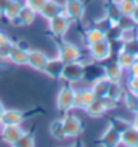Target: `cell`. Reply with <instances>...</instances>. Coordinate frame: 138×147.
<instances>
[{
  "mask_svg": "<svg viewBox=\"0 0 138 147\" xmlns=\"http://www.w3.org/2000/svg\"><path fill=\"white\" fill-rule=\"evenodd\" d=\"M85 74V66L84 63L79 61H73V62L64 63L61 74H60V80H64L68 84H76L84 80Z\"/></svg>",
  "mask_w": 138,
  "mask_h": 147,
  "instance_id": "6da1fadb",
  "label": "cell"
},
{
  "mask_svg": "<svg viewBox=\"0 0 138 147\" xmlns=\"http://www.w3.org/2000/svg\"><path fill=\"white\" fill-rule=\"evenodd\" d=\"M56 46H57V58L61 59L64 63L79 61L83 55L81 50L77 47V45L67 39H60L56 43Z\"/></svg>",
  "mask_w": 138,
  "mask_h": 147,
  "instance_id": "7a4b0ae2",
  "label": "cell"
},
{
  "mask_svg": "<svg viewBox=\"0 0 138 147\" xmlns=\"http://www.w3.org/2000/svg\"><path fill=\"white\" fill-rule=\"evenodd\" d=\"M87 49H88V55L95 62H104L112 54V45L108 38L99 40V42L89 43V45H87Z\"/></svg>",
  "mask_w": 138,
  "mask_h": 147,
  "instance_id": "3957f363",
  "label": "cell"
},
{
  "mask_svg": "<svg viewBox=\"0 0 138 147\" xmlns=\"http://www.w3.org/2000/svg\"><path fill=\"white\" fill-rule=\"evenodd\" d=\"M73 94L75 88L72 84H67L61 86L57 93V109L61 113H68L73 109Z\"/></svg>",
  "mask_w": 138,
  "mask_h": 147,
  "instance_id": "277c9868",
  "label": "cell"
},
{
  "mask_svg": "<svg viewBox=\"0 0 138 147\" xmlns=\"http://www.w3.org/2000/svg\"><path fill=\"white\" fill-rule=\"evenodd\" d=\"M63 8V12L71 19L72 23L81 22L85 15V4L83 0H65Z\"/></svg>",
  "mask_w": 138,
  "mask_h": 147,
  "instance_id": "5b68a950",
  "label": "cell"
},
{
  "mask_svg": "<svg viewBox=\"0 0 138 147\" xmlns=\"http://www.w3.org/2000/svg\"><path fill=\"white\" fill-rule=\"evenodd\" d=\"M49 31L52 32V35H54L56 38H63L65 36V34L68 32L69 27L72 26V20L68 18L65 13H60L57 16L49 19Z\"/></svg>",
  "mask_w": 138,
  "mask_h": 147,
  "instance_id": "8992f818",
  "label": "cell"
},
{
  "mask_svg": "<svg viewBox=\"0 0 138 147\" xmlns=\"http://www.w3.org/2000/svg\"><path fill=\"white\" fill-rule=\"evenodd\" d=\"M61 119H63L67 138H77L83 132V121L77 116L71 115L68 112V113H64V117H61Z\"/></svg>",
  "mask_w": 138,
  "mask_h": 147,
  "instance_id": "52a82bcc",
  "label": "cell"
},
{
  "mask_svg": "<svg viewBox=\"0 0 138 147\" xmlns=\"http://www.w3.org/2000/svg\"><path fill=\"white\" fill-rule=\"evenodd\" d=\"M95 98H96V96L94 94L91 88L75 89V94H73V109H85V107H88Z\"/></svg>",
  "mask_w": 138,
  "mask_h": 147,
  "instance_id": "ba28073f",
  "label": "cell"
},
{
  "mask_svg": "<svg viewBox=\"0 0 138 147\" xmlns=\"http://www.w3.org/2000/svg\"><path fill=\"white\" fill-rule=\"evenodd\" d=\"M26 129L22 128L20 124H11V125H1L0 129V136L5 143H8L11 146H14L16 140L20 138V135L24 132Z\"/></svg>",
  "mask_w": 138,
  "mask_h": 147,
  "instance_id": "9c48e42d",
  "label": "cell"
},
{
  "mask_svg": "<svg viewBox=\"0 0 138 147\" xmlns=\"http://www.w3.org/2000/svg\"><path fill=\"white\" fill-rule=\"evenodd\" d=\"M48 55L41 51V50H35V49H29L27 50V62L26 65L34 69V70H38V71H42L44 69L45 63L48 61Z\"/></svg>",
  "mask_w": 138,
  "mask_h": 147,
  "instance_id": "30bf717a",
  "label": "cell"
},
{
  "mask_svg": "<svg viewBox=\"0 0 138 147\" xmlns=\"http://www.w3.org/2000/svg\"><path fill=\"white\" fill-rule=\"evenodd\" d=\"M63 11H64L63 4L58 3L57 0H45L44 5H42V8L39 9L38 13H39L44 19L49 20V19L57 16L60 13H63Z\"/></svg>",
  "mask_w": 138,
  "mask_h": 147,
  "instance_id": "8fae6325",
  "label": "cell"
},
{
  "mask_svg": "<svg viewBox=\"0 0 138 147\" xmlns=\"http://www.w3.org/2000/svg\"><path fill=\"white\" fill-rule=\"evenodd\" d=\"M23 120H24V113L22 111H19V109H14V108H10V109L5 108L1 117H0L1 125L22 124Z\"/></svg>",
  "mask_w": 138,
  "mask_h": 147,
  "instance_id": "7c38bea8",
  "label": "cell"
},
{
  "mask_svg": "<svg viewBox=\"0 0 138 147\" xmlns=\"http://www.w3.org/2000/svg\"><path fill=\"white\" fill-rule=\"evenodd\" d=\"M64 62L61 59H58V58H48V61H46L44 69H42V73L48 74L53 80H60V74H61Z\"/></svg>",
  "mask_w": 138,
  "mask_h": 147,
  "instance_id": "4fadbf2b",
  "label": "cell"
},
{
  "mask_svg": "<svg viewBox=\"0 0 138 147\" xmlns=\"http://www.w3.org/2000/svg\"><path fill=\"white\" fill-rule=\"evenodd\" d=\"M37 15H38V12H35L34 9H31L30 7L23 4L18 13V16H16V19L12 23L16 24V26H31L33 23H34V20H35Z\"/></svg>",
  "mask_w": 138,
  "mask_h": 147,
  "instance_id": "5bb4252c",
  "label": "cell"
},
{
  "mask_svg": "<svg viewBox=\"0 0 138 147\" xmlns=\"http://www.w3.org/2000/svg\"><path fill=\"white\" fill-rule=\"evenodd\" d=\"M100 143L103 146H118L120 144V132L108 124L100 136Z\"/></svg>",
  "mask_w": 138,
  "mask_h": 147,
  "instance_id": "9a60e30c",
  "label": "cell"
},
{
  "mask_svg": "<svg viewBox=\"0 0 138 147\" xmlns=\"http://www.w3.org/2000/svg\"><path fill=\"white\" fill-rule=\"evenodd\" d=\"M108 38L107 35V31L103 28V27L95 24L92 27H88L87 30L84 31V39L87 42V45L89 43H94V42H99V40H103Z\"/></svg>",
  "mask_w": 138,
  "mask_h": 147,
  "instance_id": "2e32d148",
  "label": "cell"
},
{
  "mask_svg": "<svg viewBox=\"0 0 138 147\" xmlns=\"http://www.w3.org/2000/svg\"><path fill=\"white\" fill-rule=\"evenodd\" d=\"M27 50L29 49H23V47L18 46L15 42H14L12 49H11L10 55H8V61H11L14 65H26V62H27Z\"/></svg>",
  "mask_w": 138,
  "mask_h": 147,
  "instance_id": "e0dca14e",
  "label": "cell"
},
{
  "mask_svg": "<svg viewBox=\"0 0 138 147\" xmlns=\"http://www.w3.org/2000/svg\"><path fill=\"white\" fill-rule=\"evenodd\" d=\"M108 85H110V80H108L106 76H102V77H99V78L92 81V85H91L89 88L92 89V92H94V94L96 97L100 98L107 94Z\"/></svg>",
  "mask_w": 138,
  "mask_h": 147,
  "instance_id": "ac0fdd59",
  "label": "cell"
},
{
  "mask_svg": "<svg viewBox=\"0 0 138 147\" xmlns=\"http://www.w3.org/2000/svg\"><path fill=\"white\" fill-rule=\"evenodd\" d=\"M22 5H23V1H20V0H10V3L4 8L1 16H4L8 22L12 23L14 20L16 19V16H18V13H19V11H20V8H22Z\"/></svg>",
  "mask_w": 138,
  "mask_h": 147,
  "instance_id": "d6986e66",
  "label": "cell"
},
{
  "mask_svg": "<svg viewBox=\"0 0 138 147\" xmlns=\"http://www.w3.org/2000/svg\"><path fill=\"white\" fill-rule=\"evenodd\" d=\"M85 113L89 116V117H92V119H98V117H102L104 113H106V108L103 105V102L100 98H95L94 101L89 104L88 107H85Z\"/></svg>",
  "mask_w": 138,
  "mask_h": 147,
  "instance_id": "ffe728a7",
  "label": "cell"
},
{
  "mask_svg": "<svg viewBox=\"0 0 138 147\" xmlns=\"http://www.w3.org/2000/svg\"><path fill=\"white\" fill-rule=\"evenodd\" d=\"M138 142V129L131 123L129 128H126L123 132H120V143L125 146H135Z\"/></svg>",
  "mask_w": 138,
  "mask_h": 147,
  "instance_id": "44dd1931",
  "label": "cell"
},
{
  "mask_svg": "<svg viewBox=\"0 0 138 147\" xmlns=\"http://www.w3.org/2000/svg\"><path fill=\"white\" fill-rule=\"evenodd\" d=\"M103 71H104V76L110 81H120L122 74H123V69L119 66V63L116 61L103 66Z\"/></svg>",
  "mask_w": 138,
  "mask_h": 147,
  "instance_id": "7402d4cb",
  "label": "cell"
},
{
  "mask_svg": "<svg viewBox=\"0 0 138 147\" xmlns=\"http://www.w3.org/2000/svg\"><path fill=\"white\" fill-rule=\"evenodd\" d=\"M49 132L52 135V138L56 139V140H64L67 139V135H65V129H64V124H63V119H56L50 123L49 125Z\"/></svg>",
  "mask_w": 138,
  "mask_h": 147,
  "instance_id": "603a6c76",
  "label": "cell"
},
{
  "mask_svg": "<svg viewBox=\"0 0 138 147\" xmlns=\"http://www.w3.org/2000/svg\"><path fill=\"white\" fill-rule=\"evenodd\" d=\"M135 59H137V55H134V54L129 53V51H125V50H120V49L118 51V55H116V62L119 63V66L123 70H127L134 63Z\"/></svg>",
  "mask_w": 138,
  "mask_h": 147,
  "instance_id": "cb8c5ba5",
  "label": "cell"
},
{
  "mask_svg": "<svg viewBox=\"0 0 138 147\" xmlns=\"http://www.w3.org/2000/svg\"><path fill=\"white\" fill-rule=\"evenodd\" d=\"M123 94H125V92H123V88H122L119 81H110L108 89H107V96H110L119 102L123 98Z\"/></svg>",
  "mask_w": 138,
  "mask_h": 147,
  "instance_id": "d4e9b609",
  "label": "cell"
},
{
  "mask_svg": "<svg viewBox=\"0 0 138 147\" xmlns=\"http://www.w3.org/2000/svg\"><path fill=\"white\" fill-rule=\"evenodd\" d=\"M14 146L15 147H33V146H35V136H34V134H31V132L24 131Z\"/></svg>",
  "mask_w": 138,
  "mask_h": 147,
  "instance_id": "484cf974",
  "label": "cell"
},
{
  "mask_svg": "<svg viewBox=\"0 0 138 147\" xmlns=\"http://www.w3.org/2000/svg\"><path fill=\"white\" fill-rule=\"evenodd\" d=\"M123 101H125V105L127 107V109H130L134 113L138 111V96L135 93H131V92L125 93L123 94Z\"/></svg>",
  "mask_w": 138,
  "mask_h": 147,
  "instance_id": "4316f807",
  "label": "cell"
},
{
  "mask_svg": "<svg viewBox=\"0 0 138 147\" xmlns=\"http://www.w3.org/2000/svg\"><path fill=\"white\" fill-rule=\"evenodd\" d=\"M137 1L135 0H122L119 4H118V7H119V11L122 15H131L133 13V11L135 9V7H137Z\"/></svg>",
  "mask_w": 138,
  "mask_h": 147,
  "instance_id": "83f0119b",
  "label": "cell"
},
{
  "mask_svg": "<svg viewBox=\"0 0 138 147\" xmlns=\"http://www.w3.org/2000/svg\"><path fill=\"white\" fill-rule=\"evenodd\" d=\"M120 50H125L129 53L134 54L138 57V39H131V40H125L120 42Z\"/></svg>",
  "mask_w": 138,
  "mask_h": 147,
  "instance_id": "f1b7e54d",
  "label": "cell"
},
{
  "mask_svg": "<svg viewBox=\"0 0 138 147\" xmlns=\"http://www.w3.org/2000/svg\"><path fill=\"white\" fill-rule=\"evenodd\" d=\"M108 124H111L114 128L116 129V131H119V132H123L126 128H129L130 125H131V123L127 120H125V119H122V117H114V119H111L110 120V123Z\"/></svg>",
  "mask_w": 138,
  "mask_h": 147,
  "instance_id": "f546056e",
  "label": "cell"
},
{
  "mask_svg": "<svg viewBox=\"0 0 138 147\" xmlns=\"http://www.w3.org/2000/svg\"><path fill=\"white\" fill-rule=\"evenodd\" d=\"M100 100H102L103 105H104V108H106V111H111V109H115L116 107H118V101L116 100H114L112 97H110V96H103V97H100Z\"/></svg>",
  "mask_w": 138,
  "mask_h": 147,
  "instance_id": "4dcf8cb0",
  "label": "cell"
},
{
  "mask_svg": "<svg viewBox=\"0 0 138 147\" xmlns=\"http://www.w3.org/2000/svg\"><path fill=\"white\" fill-rule=\"evenodd\" d=\"M12 45H14L12 40L0 45V59H8V55H10L11 49H12Z\"/></svg>",
  "mask_w": 138,
  "mask_h": 147,
  "instance_id": "1f68e13d",
  "label": "cell"
},
{
  "mask_svg": "<svg viewBox=\"0 0 138 147\" xmlns=\"http://www.w3.org/2000/svg\"><path fill=\"white\" fill-rule=\"evenodd\" d=\"M45 0H23V4L30 7L31 9H34L35 12H39V9L42 8Z\"/></svg>",
  "mask_w": 138,
  "mask_h": 147,
  "instance_id": "d6a6232c",
  "label": "cell"
},
{
  "mask_svg": "<svg viewBox=\"0 0 138 147\" xmlns=\"http://www.w3.org/2000/svg\"><path fill=\"white\" fill-rule=\"evenodd\" d=\"M10 36L5 34V32L0 31V45H3V43H7V42H10Z\"/></svg>",
  "mask_w": 138,
  "mask_h": 147,
  "instance_id": "836d02e7",
  "label": "cell"
},
{
  "mask_svg": "<svg viewBox=\"0 0 138 147\" xmlns=\"http://www.w3.org/2000/svg\"><path fill=\"white\" fill-rule=\"evenodd\" d=\"M130 16H131V19H133V20H134V23H135V24H137V26H138V4H137V7H135V9H134V11H133V13H131Z\"/></svg>",
  "mask_w": 138,
  "mask_h": 147,
  "instance_id": "e575fe53",
  "label": "cell"
},
{
  "mask_svg": "<svg viewBox=\"0 0 138 147\" xmlns=\"http://www.w3.org/2000/svg\"><path fill=\"white\" fill-rule=\"evenodd\" d=\"M10 3V0H0V15H3V11Z\"/></svg>",
  "mask_w": 138,
  "mask_h": 147,
  "instance_id": "d590c367",
  "label": "cell"
},
{
  "mask_svg": "<svg viewBox=\"0 0 138 147\" xmlns=\"http://www.w3.org/2000/svg\"><path fill=\"white\" fill-rule=\"evenodd\" d=\"M5 107H4V104L1 102V100H0V117H1V115H3V112H4Z\"/></svg>",
  "mask_w": 138,
  "mask_h": 147,
  "instance_id": "8d00e7d4",
  "label": "cell"
},
{
  "mask_svg": "<svg viewBox=\"0 0 138 147\" xmlns=\"http://www.w3.org/2000/svg\"><path fill=\"white\" fill-rule=\"evenodd\" d=\"M135 115L137 116H135V119H134V121H133V125L138 129V113H135Z\"/></svg>",
  "mask_w": 138,
  "mask_h": 147,
  "instance_id": "74e56055",
  "label": "cell"
},
{
  "mask_svg": "<svg viewBox=\"0 0 138 147\" xmlns=\"http://www.w3.org/2000/svg\"><path fill=\"white\" fill-rule=\"evenodd\" d=\"M108 1H110V3H112V4H119L122 0H108Z\"/></svg>",
  "mask_w": 138,
  "mask_h": 147,
  "instance_id": "f35d334b",
  "label": "cell"
},
{
  "mask_svg": "<svg viewBox=\"0 0 138 147\" xmlns=\"http://www.w3.org/2000/svg\"><path fill=\"white\" fill-rule=\"evenodd\" d=\"M0 129H1V123H0Z\"/></svg>",
  "mask_w": 138,
  "mask_h": 147,
  "instance_id": "ab89813d",
  "label": "cell"
}]
</instances>
